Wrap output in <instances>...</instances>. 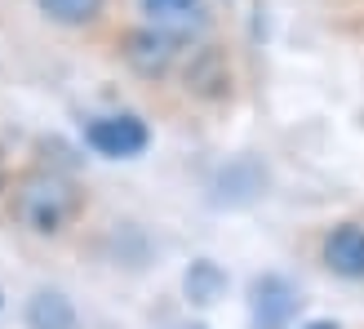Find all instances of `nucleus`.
Listing matches in <instances>:
<instances>
[{
	"label": "nucleus",
	"instance_id": "obj_2",
	"mask_svg": "<svg viewBox=\"0 0 364 329\" xmlns=\"http://www.w3.org/2000/svg\"><path fill=\"white\" fill-rule=\"evenodd\" d=\"M249 312L258 329H284L298 312V289L289 285L284 276H262L253 281V298H249Z\"/></svg>",
	"mask_w": 364,
	"mask_h": 329
},
{
	"label": "nucleus",
	"instance_id": "obj_5",
	"mask_svg": "<svg viewBox=\"0 0 364 329\" xmlns=\"http://www.w3.org/2000/svg\"><path fill=\"white\" fill-rule=\"evenodd\" d=\"M27 325L31 329H76V307L58 289H41L27 303Z\"/></svg>",
	"mask_w": 364,
	"mask_h": 329
},
{
	"label": "nucleus",
	"instance_id": "obj_1",
	"mask_svg": "<svg viewBox=\"0 0 364 329\" xmlns=\"http://www.w3.org/2000/svg\"><path fill=\"white\" fill-rule=\"evenodd\" d=\"M80 205V196L71 182L63 178H53V174H41V178H27L23 182V192H18V218L31 227V231H63L71 223V214H76Z\"/></svg>",
	"mask_w": 364,
	"mask_h": 329
},
{
	"label": "nucleus",
	"instance_id": "obj_4",
	"mask_svg": "<svg viewBox=\"0 0 364 329\" xmlns=\"http://www.w3.org/2000/svg\"><path fill=\"white\" fill-rule=\"evenodd\" d=\"M324 263H329V271H338V276L360 281L364 276V227H355V223L333 227L329 241H324Z\"/></svg>",
	"mask_w": 364,
	"mask_h": 329
},
{
	"label": "nucleus",
	"instance_id": "obj_6",
	"mask_svg": "<svg viewBox=\"0 0 364 329\" xmlns=\"http://www.w3.org/2000/svg\"><path fill=\"white\" fill-rule=\"evenodd\" d=\"M173 58V41L165 31H134L129 36V63L138 71H147V76H156V71H165Z\"/></svg>",
	"mask_w": 364,
	"mask_h": 329
},
{
	"label": "nucleus",
	"instance_id": "obj_7",
	"mask_svg": "<svg viewBox=\"0 0 364 329\" xmlns=\"http://www.w3.org/2000/svg\"><path fill=\"white\" fill-rule=\"evenodd\" d=\"M142 9L151 14L156 27H169V31H187L205 23V5L200 0H142Z\"/></svg>",
	"mask_w": 364,
	"mask_h": 329
},
{
	"label": "nucleus",
	"instance_id": "obj_11",
	"mask_svg": "<svg viewBox=\"0 0 364 329\" xmlns=\"http://www.w3.org/2000/svg\"><path fill=\"white\" fill-rule=\"evenodd\" d=\"M182 329H205V325H182Z\"/></svg>",
	"mask_w": 364,
	"mask_h": 329
},
{
	"label": "nucleus",
	"instance_id": "obj_3",
	"mask_svg": "<svg viewBox=\"0 0 364 329\" xmlns=\"http://www.w3.org/2000/svg\"><path fill=\"white\" fill-rule=\"evenodd\" d=\"M89 147L98 156H112V160H124V156H138L147 147V125L138 116H107V120H94L89 125Z\"/></svg>",
	"mask_w": 364,
	"mask_h": 329
},
{
	"label": "nucleus",
	"instance_id": "obj_8",
	"mask_svg": "<svg viewBox=\"0 0 364 329\" xmlns=\"http://www.w3.org/2000/svg\"><path fill=\"white\" fill-rule=\"evenodd\" d=\"M36 5L63 27H85L102 14V0H36Z\"/></svg>",
	"mask_w": 364,
	"mask_h": 329
},
{
	"label": "nucleus",
	"instance_id": "obj_10",
	"mask_svg": "<svg viewBox=\"0 0 364 329\" xmlns=\"http://www.w3.org/2000/svg\"><path fill=\"white\" fill-rule=\"evenodd\" d=\"M302 329H338L333 320H311V325H302Z\"/></svg>",
	"mask_w": 364,
	"mask_h": 329
},
{
	"label": "nucleus",
	"instance_id": "obj_9",
	"mask_svg": "<svg viewBox=\"0 0 364 329\" xmlns=\"http://www.w3.org/2000/svg\"><path fill=\"white\" fill-rule=\"evenodd\" d=\"M227 289V276H223V267L218 263H191V271H187V294H191V303H213L218 294Z\"/></svg>",
	"mask_w": 364,
	"mask_h": 329
}]
</instances>
